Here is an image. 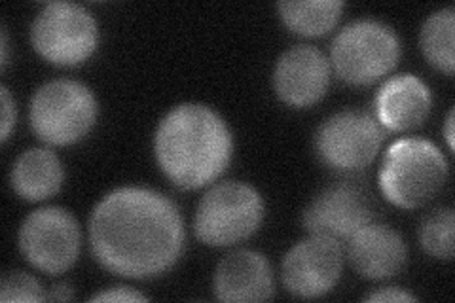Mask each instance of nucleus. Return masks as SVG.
Here are the masks:
<instances>
[{"label":"nucleus","instance_id":"7ed1b4c3","mask_svg":"<svg viewBox=\"0 0 455 303\" xmlns=\"http://www.w3.org/2000/svg\"><path fill=\"white\" fill-rule=\"evenodd\" d=\"M448 163L433 142L401 139L391 144L379 169V187L389 203L418 209L443 190Z\"/></svg>","mask_w":455,"mask_h":303},{"label":"nucleus","instance_id":"a211bd4d","mask_svg":"<svg viewBox=\"0 0 455 303\" xmlns=\"http://www.w3.org/2000/svg\"><path fill=\"white\" fill-rule=\"evenodd\" d=\"M453 33H455V10L444 8L435 12L421 28L419 44L421 52L435 68L453 75L455 53H453Z\"/></svg>","mask_w":455,"mask_h":303},{"label":"nucleus","instance_id":"5701e85b","mask_svg":"<svg viewBox=\"0 0 455 303\" xmlns=\"http://www.w3.org/2000/svg\"><path fill=\"white\" fill-rule=\"evenodd\" d=\"M366 301H418V298L403 291V288L386 286V288H379V291L366 296Z\"/></svg>","mask_w":455,"mask_h":303},{"label":"nucleus","instance_id":"20e7f679","mask_svg":"<svg viewBox=\"0 0 455 303\" xmlns=\"http://www.w3.org/2000/svg\"><path fill=\"white\" fill-rule=\"evenodd\" d=\"M264 219V201L252 186L222 182L199 201L194 232L209 247H232L251 237Z\"/></svg>","mask_w":455,"mask_h":303},{"label":"nucleus","instance_id":"f257e3e1","mask_svg":"<svg viewBox=\"0 0 455 303\" xmlns=\"http://www.w3.org/2000/svg\"><path fill=\"white\" fill-rule=\"evenodd\" d=\"M90 243L97 262L110 273L150 279L179 259L184 224L169 197L147 187H120L95 207Z\"/></svg>","mask_w":455,"mask_h":303},{"label":"nucleus","instance_id":"0eeeda50","mask_svg":"<svg viewBox=\"0 0 455 303\" xmlns=\"http://www.w3.org/2000/svg\"><path fill=\"white\" fill-rule=\"evenodd\" d=\"M40 57L60 67H76L90 60L99 44L92 13L75 3H50L36 16L31 31Z\"/></svg>","mask_w":455,"mask_h":303},{"label":"nucleus","instance_id":"b1692460","mask_svg":"<svg viewBox=\"0 0 455 303\" xmlns=\"http://www.w3.org/2000/svg\"><path fill=\"white\" fill-rule=\"evenodd\" d=\"M46 299H52V301H68V299H73V288H70L68 283L55 284L52 291L46 294Z\"/></svg>","mask_w":455,"mask_h":303},{"label":"nucleus","instance_id":"6ab92c4d","mask_svg":"<svg viewBox=\"0 0 455 303\" xmlns=\"http://www.w3.org/2000/svg\"><path fill=\"white\" fill-rule=\"evenodd\" d=\"M453 229L455 214L451 209H438L423 220L419 227L421 249L440 259L453 258Z\"/></svg>","mask_w":455,"mask_h":303},{"label":"nucleus","instance_id":"f8f14e48","mask_svg":"<svg viewBox=\"0 0 455 303\" xmlns=\"http://www.w3.org/2000/svg\"><path fill=\"white\" fill-rule=\"evenodd\" d=\"M331 84V61L313 46H294L284 52L274 70L279 99L294 108L319 103Z\"/></svg>","mask_w":455,"mask_h":303},{"label":"nucleus","instance_id":"393cba45","mask_svg":"<svg viewBox=\"0 0 455 303\" xmlns=\"http://www.w3.org/2000/svg\"><path fill=\"white\" fill-rule=\"evenodd\" d=\"M444 137H446V144L448 148L453 150V110H450L448 118H446V125H444Z\"/></svg>","mask_w":455,"mask_h":303},{"label":"nucleus","instance_id":"f3484780","mask_svg":"<svg viewBox=\"0 0 455 303\" xmlns=\"http://www.w3.org/2000/svg\"><path fill=\"white\" fill-rule=\"evenodd\" d=\"M283 23L300 36H323L331 33L344 12L339 0H287L277 4Z\"/></svg>","mask_w":455,"mask_h":303},{"label":"nucleus","instance_id":"2eb2a0df","mask_svg":"<svg viewBox=\"0 0 455 303\" xmlns=\"http://www.w3.org/2000/svg\"><path fill=\"white\" fill-rule=\"evenodd\" d=\"M433 105L427 84L414 75H398L381 85L376 95V116L391 132H410L429 116Z\"/></svg>","mask_w":455,"mask_h":303},{"label":"nucleus","instance_id":"39448f33","mask_svg":"<svg viewBox=\"0 0 455 303\" xmlns=\"http://www.w3.org/2000/svg\"><path fill=\"white\" fill-rule=\"evenodd\" d=\"M401 60V40L379 21H355L332 42L331 61L336 75L353 85H368L387 76Z\"/></svg>","mask_w":455,"mask_h":303},{"label":"nucleus","instance_id":"a878e982","mask_svg":"<svg viewBox=\"0 0 455 303\" xmlns=\"http://www.w3.org/2000/svg\"><path fill=\"white\" fill-rule=\"evenodd\" d=\"M8 63V35L6 28H3V67H6Z\"/></svg>","mask_w":455,"mask_h":303},{"label":"nucleus","instance_id":"aec40b11","mask_svg":"<svg viewBox=\"0 0 455 303\" xmlns=\"http://www.w3.org/2000/svg\"><path fill=\"white\" fill-rule=\"evenodd\" d=\"M40 283L25 271H10L0 283V301H44Z\"/></svg>","mask_w":455,"mask_h":303},{"label":"nucleus","instance_id":"9d476101","mask_svg":"<svg viewBox=\"0 0 455 303\" xmlns=\"http://www.w3.org/2000/svg\"><path fill=\"white\" fill-rule=\"evenodd\" d=\"M344 271V251L339 241L311 235L300 241L283 259L281 275L287 291L298 298H321L338 284Z\"/></svg>","mask_w":455,"mask_h":303},{"label":"nucleus","instance_id":"4468645a","mask_svg":"<svg viewBox=\"0 0 455 303\" xmlns=\"http://www.w3.org/2000/svg\"><path fill=\"white\" fill-rule=\"evenodd\" d=\"M215 296L220 301L252 303L274 296V273L264 254L235 251L228 254L215 273Z\"/></svg>","mask_w":455,"mask_h":303},{"label":"nucleus","instance_id":"ddd939ff","mask_svg":"<svg viewBox=\"0 0 455 303\" xmlns=\"http://www.w3.org/2000/svg\"><path fill=\"white\" fill-rule=\"evenodd\" d=\"M347 258L361 277L389 279L406 264V244L389 226L372 222L347 239Z\"/></svg>","mask_w":455,"mask_h":303},{"label":"nucleus","instance_id":"423d86ee","mask_svg":"<svg viewBox=\"0 0 455 303\" xmlns=\"http://www.w3.org/2000/svg\"><path fill=\"white\" fill-rule=\"evenodd\" d=\"M97 120V100L90 88L75 80L42 85L31 103V125L40 140L67 147L82 140Z\"/></svg>","mask_w":455,"mask_h":303},{"label":"nucleus","instance_id":"412c9836","mask_svg":"<svg viewBox=\"0 0 455 303\" xmlns=\"http://www.w3.org/2000/svg\"><path fill=\"white\" fill-rule=\"evenodd\" d=\"M92 301H147V296H142L132 286H112L92 296Z\"/></svg>","mask_w":455,"mask_h":303},{"label":"nucleus","instance_id":"9b49d317","mask_svg":"<svg viewBox=\"0 0 455 303\" xmlns=\"http://www.w3.org/2000/svg\"><path fill=\"white\" fill-rule=\"evenodd\" d=\"M302 222L309 235L347 241L361 227L374 222V203L363 187L338 184L311 201Z\"/></svg>","mask_w":455,"mask_h":303},{"label":"nucleus","instance_id":"f03ea898","mask_svg":"<svg viewBox=\"0 0 455 303\" xmlns=\"http://www.w3.org/2000/svg\"><path fill=\"white\" fill-rule=\"evenodd\" d=\"M154 150L171 182L184 190H197L222 175L232 160L234 140L215 110L184 103L160 122Z\"/></svg>","mask_w":455,"mask_h":303},{"label":"nucleus","instance_id":"6e6552de","mask_svg":"<svg viewBox=\"0 0 455 303\" xmlns=\"http://www.w3.org/2000/svg\"><path fill=\"white\" fill-rule=\"evenodd\" d=\"M80 226L73 214L60 207L31 212L20 227V249L33 267L61 275L80 254Z\"/></svg>","mask_w":455,"mask_h":303},{"label":"nucleus","instance_id":"dca6fc26","mask_svg":"<svg viewBox=\"0 0 455 303\" xmlns=\"http://www.w3.org/2000/svg\"><path fill=\"white\" fill-rule=\"evenodd\" d=\"M65 169L53 152L33 148L23 152L10 172L13 192L27 201H44L61 190Z\"/></svg>","mask_w":455,"mask_h":303},{"label":"nucleus","instance_id":"1a4fd4ad","mask_svg":"<svg viewBox=\"0 0 455 303\" xmlns=\"http://www.w3.org/2000/svg\"><path fill=\"white\" fill-rule=\"evenodd\" d=\"M386 132L366 112L346 110L326 120L317 132L315 147L324 165L338 172H359L376 160Z\"/></svg>","mask_w":455,"mask_h":303},{"label":"nucleus","instance_id":"4be33fe9","mask_svg":"<svg viewBox=\"0 0 455 303\" xmlns=\"http://www.w3.org/2000/svg\"><path fill=\"white\" fill-rule=\"evenodd\" d=\"M0 97H3V142H6L13 124H16V107H13V99L6 85L0 90Z\"/></svg>","mask_w":455,"mask_h":303}]
</instances>
